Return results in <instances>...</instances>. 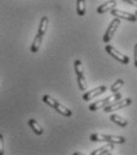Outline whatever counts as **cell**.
Returning a JSON list of instances; mask_svg holds the SVG:
<instances>
[{"mask_svg": "<svg viewBox=\"0 0 137 155\" xmlns=\"http://www.w3.org/2000/svg\"><path fill=\"white\" fill-rule=\"evenodd\" d=\"M43 103H45L47 105H49V106H51V107H54L59 114H61L62 116H66V117H70L72 116V111L68 109V107H66V106H63L62 104H60L57 100H55L53 97H50V96H48V94H45V96H43Z\"/></svg>", "mask_w": 137, "mask_h": 155, "instance_id": "obj_1", "label": "cell"}, {"mask_svg": "<svg viewBox=\"0 0 137 155\" xmlns=\"http://www.w3.org/2000/svg\"><path fill=\"white\" fill-rule=\"evenodd\" d=\"M120 98H122V93L115 92V93L111 94L110 97L105 98V99H101V100H98V101H96V103H92V104L88 106V110L92 111V112L98 111L100 109H104L105 106H107L109 104H111V103H113V101H116V100H119Z\"/></svg>", "mask_w": 137, "mask_h": 155, "instance_id": "obj_2", "label": "cell"}, {"mask_svg": "<svg viewBox=\"0 0 137 155\" xmlns=\"http://www.w3.org/2000/svg\"><path fill=\"white\" fill-rule=\"evenodd\" d=\"M131 103H132V100H131L130 98L119 99V100H116V101L109 104L107 106H105V107H104V111H105V112H113V111H117L119 109H123V107L129 106Z\"/></svg>", "mask_w": 137, "mask_h": 155, "instance_id": "obj_3", "label": "cell"}, {"mask_svg": "<svg viewBox=\"0 0 137 155\" xmlns=\"http://www.w3.org/2000/svg\"><path fill=\"white\" fill-rule=\"evenodd\" d=\"M119 25H120V19L116 17L115 19L110 23V25H109V28H107V30H106V32H105V35L103 37L104 43H109L112 39V37L115 36V34H116V31H117Z\"/></svg>", "mask_w": 137, "mask_h": 155, "instance_id": "obj_4", "label": "cell"}, {"mask_svg": "<svg viewBox=\"0 0 137 155\" xmlns=\"http://www.w3.org/2000/svg\"><path fill=\"white\" fill-rule=\"evenodd\" d=\"M105 50L112 56L113 58H116L117 61H119L122 64H128L129 63V58L126 56V55H123L120 51H118L117 49L113 47V45H110V44H107L106 47H105Z\"/></svg>", "mask_w": 137, "mask_h": 155, "instance_id": "obj_5", "label": "cell"}, {"mask_svg": "<svg viewBox=\"0 0 137 155\" xmlns=\"http://www.w3.org/2000/svg\"><path fill=\"white\" fill-rule=\"evenodd\" d=\"M111 15L113 17H117V18H122V19L129 20V21H136L137 17L135 16V13H129V12H124L122 10H118V8H112L111 10Z\"/></svg>", "mask_w": 137, "mask_h": 155, "instance_id": "obj_6", "label": "cell"}, {"mask_svg": "<svg viewBox=\"0 0 137 155\" xmlns=\"http://www.w3.org/2000/svg\"><path fill=\"white\" fill-rule=\"evenodd\" d=\"M106 86H99L97 88H93V90H91L90 92H87V93H85L83 96H82V99L85 100V101H90L91 99H93V98L98 97L100 96L101 93H104L105 91H106Z\"/></svg>", "mask_w": 137, "mask_h": 155, "instance_id": "obj_7", "label": "cell"}, {"mask_svg": "<svg viewBox=\"0 0 137 155\" xmlns=\"http://www.w3.org/2000/svg\"><path fill=\"white\" fill-rule=\"evenodd\" d=\"M116 6H117V1L116 0H110V1H106L105 4L100 5L98 8H97V12L100 13V15H103V13H106L107 11H111Z\"/></svg>", "mask_w": 137, "mask_h": 155, "instance_id": "obj_8", "label": "cell"}, {"mask_svg": "<svg viewBox=\"0 0 137 155\" xmlns=\"http://www.w3.org/2000/svg\"><path fill=\"white\" fill-rule=\"evenodd\" d=\"M111 150H113V143H109L107 142V144H105V146H103L101 148H98V149H96V150H93L91 154L92 155H100V154H110L111 153Z\"/></svg>", "mask_w": 137, "mask_h": 155, "instance_id": "obj_9", "label": "cell"}, {"mask_svg": "<svg viewBox=\"0 0 137 155\" xmlns=\"http://www.w3.org/2000/svg\"><path fill=\"white\" fill-rule=\"evenodd\" d=\"M104 142L113 143V144H123L125 142V138L122 136H115V135H105Z\"/></svg>", "mask_w": 137, "mask_h": 155, "instance_id": "obj_10", "label": "cell"}, {"mask_svg": "<svg viewBox=\"0 0 137 155\" xmlns=\"http://www.w3.org/2000/svg\"><path fill=\"white\" fill-rule=\"evenodd\" d=\"M48 25H49V18L48 17H42V19L39 21V26H38V32L39 35H42V36H44L45 35V32H47V29H48Z\"/></svg>", "mask_w": 137, "mask_h": 155, "instance_id": "obj_11", "label": "cell"}, {"mask_svg": "<svg viewBox=\"0 0 137 155\" xmlns=\"http://www.w3.org/2000/svg\"><path fill=\"white\" fill-rule=\"evenodd\" d=\"M42 39H43V36L39 35V34H37V35L35 36L34 42H32V44H31V51H32V53H37L39 50V47H41V44H42Z\"/></svg>", "mask_w": 137, "mask_h": 155, "instance_id": "obj_12", "label": "cell"}, {"mask_svg": "<svg viewBox=\"0 0 137 155\" xmlns=\"http://www.w3.org/2000/svg\"><path fill=\"white\" fill-rule=\"evenodd\" d=\"M77 12L80 17L86 15V0H77Z\"/></svg>", "mask_w": 137, "mask_h": 155, "instance_id": "obj_13", "label": "cell"}, {"mask_svg": "<svg viewBox=\"0 0 137 155\" xmlns=\"http://www.w3.org/2000/svg\"><path fill=\"white\" fill-rule=\"evenodd\" d=\"M110 118H111V122L116 123L119 127H126L128 125V120L125 118H123V117L118 116V115H112Z\"/></svg>", "mask_w": 137, "mask_h": 155, "instance_id": "obj_14", "label": "cell"}, {"mask_svg": "<svg viewBox=\"0 0 137 155\" xmlns=\"http://www.w3.org/2000/svg\"><path fill=\"white\" fill-rule=\"evenodd\" d=\"M29 125H30V128L34 130L35 134H37V135H42V134H43V129H42V127L39 125L35 119H30V120H29Z\"/></svg>", "mask_w": 137, "mask_h": 155, "instance_id": "obj_15", "label": "cell"}, {"mask_svg": "<svg viewBox=\"0 0 137 155\" xmlns=\"http://www.w3.org/2000/svg\"><path fill=\"white\" fill-rule=\"evenodd\" d=\"M74 69H75V73H77V77L78 75H83V67H82V63L80 60H77L74 62Z\"/></svg>", "mask_w": 137, "mask_h": 155, "instance_id": "obj_16", "label": "cell"}, {"mask_svg": "<svg viewBox=\"0 0 137 155\" xmlns=\"http://www.w3.org/2000/svg\"><path fill=\"white\" fill-rule=\"evenodd\" d=\"M123 85H124V80H122V79L117 80V81L111 86V92H112V93H115V92H119V90L123 87Z\"/></svg>", "mask_w": 137, "mask_h": 155, "instance_id": "obj_17", "label": "cell"}, {"mask_svg": "<svg viewBox=\"0 0 137 155\" xmlns=\"http://www.w3.org/2000/svg\"><path fill=\"white\" fill-rule=\"evenodd\" d=\"M78 85H79V88L81 91H85L87 88V84H86L85 75H78Z\"/></svg>", "mask_w": 137, "mask_h": 155, "instance_id": "obj_18", "label": "cell"}, {"mask_svg": "<svg viewBox=\"0 0 137 155\" xmlns=\"http://www.w3.org/2000/svg\"><path fill=\"white\" fill-rule=\"evenodd\" d=\"M4 154V136L0 134V155Z\"/></svg>", "mask_w": 137, "mask_h": 155, "instance_id": "obj_19", "label": "cell"}, {"mask_svg": "<svg viewBox=\"0 0 137 155\" xmlns=\"http://www.w3.org/2000/svg\"><path fill=\"white\" fill-rule=\"evenodd\" d=\"M125 2H128V4H130V5H132V6H135L137 7V0H124Z\"/></svg>", "mask_w": 137, "mask_h": 155, "instance_id": "obj_20", "label": "cell"}, {"mask_svg": "<svg viewBox=\"0 0 137 155\" xmlns=\"http://www.w3.org/2000/svg\"><path fill=\"white\" fill-rule=\"evenodd\" d=\"M135 67L137 68V44L135 45Z\"/></svg>", "mask_w": 137, "mask_h": 155, "instance_id": "obj_21", "label": "cell"}, {"mask_svg": "<svg viewBox=\"0 0 137 155\" xmlns=\"http://www.w3.org/2000/svg\"><path fill=\"white\" fill-rule=\"evenodd\" d=\"M135 16H136V17H137V11H136V12H135Z\"/></svg>", "mask_w": 137, "mask_h": 155, "instance_id": "obj_22", "label": "cell"}]
</instances>
